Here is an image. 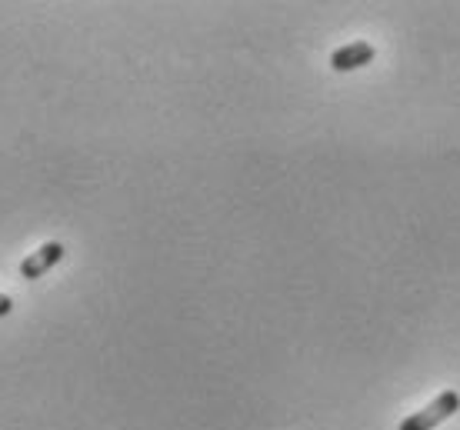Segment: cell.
<instances>
[{"instance_id":"1","label":"cell","mask_w":460,"mask_h":430,"mask_svg":"<svg viewBox=\"0 0 460 430\" xmlns=\"http://www.w3.org/2000/svg\"><path fill=\"white\" fill-rule=\"evenodd\" d=\"M457 410H460L457 391H440L424 410H417V414H411V417H403L397 430H434V427H440L444 420L454 417Z\"/></svg>"},{"instance_id":"2","label":"cell","mask_w":460,"mask_h":430,"mask_svg":"<svg viewBox=\"0 0 460 430\" xmlns=\"http://www.w3.org/2000/svg\"><path fill=\"white\" fill-rule=\"evenodd\" d=\"M60 260H64V244H60V241H47V244L37 247L34 254L21 260V277L23 280L44 277L47 270L54 268V264H60Z\"/></svg>"},{"instance_id":"3","label":"cell","mask_w":460,"mask_h":430,"mask_svg":"<svg viewBox=\"0 0 460 430\" xmlns=\"http://www.w3.org/2000/svg\"><path fill=\"white\" fill-rule=\"evenodd\" d=\"M374 44H367V40H354V44L347 47H337L334 54H331V67L337 70V74H347V70H357V67H367L370 60H374Z\"/></svg>"},{"instance_id":"4","label":"cell","mask_w":460,"mask_h":430,"mask_svg":"<svg viewBox=\"0 0 460 430\" xmlns=\"http://www.w3.org/2000/svg\"><path fill=\"white\" fill-rule=\"evenodd\" d=\"M13 311V301L7 297V294H0V317H7Z\"/></svg>"}]
</instances>
